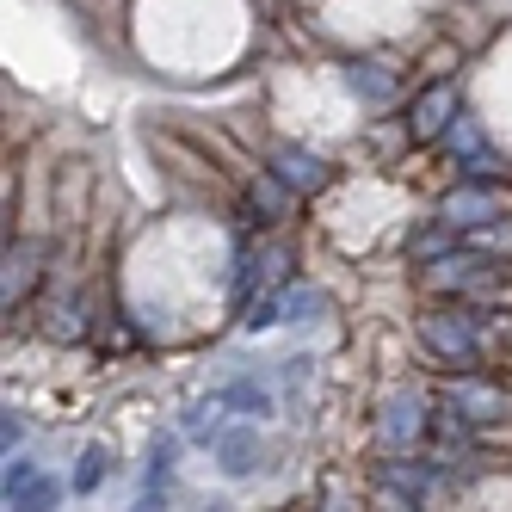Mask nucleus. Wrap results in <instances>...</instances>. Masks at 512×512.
<instances>
[{
	"instance_id": "4be33fe9",
	"label": "nucleus",
	"mask_w": 512,
	"mask_h": 512,
	"mask_svg": "<svg viewBox=\"0 0 512 512\" xmlns=\"http://www.w3.org/2000/svg\"><path fill=\"white\" fill-rule=\"evenodd\" d=\"M130 512H167V488H142Z\"/></svg>"
},
{
	"instance_id": "412c9836",
	"label": "nucleus",
	"mask_w": 512,
	"mask_h": 512,
	"mask_svg": "<svg viewBox=\"0 0 512 512\" xmlns=\"http://www.w3.org/2000/svg\"><path fill=\"white\" fill-rule=\"evenodd\" d=\"M0 445H7V457H13V445H25V420H19V414L0 420Z\"/></svg>"
},
{
	"instance_id": "f8f14e48",
	"label": "nucleus",
	"mask_w": 512,
	"mask_h": 512,
	"mask_svg": "<svg viewBox=\"0 0 512 512\" xmlns=\"http://www.w3.org/2000/svg\"><path fill=\"white\" fill-rule=\"evenodd\" d=\"M290 198H297V192H290L278 173H260V179L247 186V210H253V223H284Z\"/></svg>"
},
{
	"instance_id": "2eb2a0df",
	"label": "nucleus",
	"mask_w": 512,
	"mask_h": 512,
	"mask_svg": "<svg viewBox=\"0 0 512 512\" xmlns=\"http://www.w3.org/2000/svg\"><path fill=\"white\" fill-rule=\"evenodd\" d=\"M321 309H327V297H321L315 284H284V297H278V315L284 321H315Z\"/></svg>"
},
{
	"instance_id": "1a4fd4ad",
	"label": "nucleus",
	"mask_w": 512,
	"mask_h": 512,
	"mask_svg": "<svg viewBox=\"0 0 512 512\" xmlns=\"http://www.w3.org/2000/svg\"><path fill=\"white\" fill-rule=\"evenodd\" d=\"M216 469H223L229 482L253 475V469H260V432H247V426L223 432V438H216Z\"/></svg>"
},
{
	"instance_id": "0eeeda50",
	"label": "nucleus",
	"mask_w": 512,
	"mask_h": 512,
	"mask_svg": "<svg viewBox=\"0 0 512 512\" xmlns=\"http://www.w3.org/2000/svg\"><path fill=\"white\" fill-rule=\"evenodd\" d=\"M445 155L463 167V179H482V186H494V179H500V155L488 149V136H482V124H475V118H457L445 130Z\"/></svg>"
},
{
	"instance_id": "9d476101",
	"label": "nucleus",
	"mask_w": 512,
	"mask_h": 512,
	"mask_svg": "<svg viewBox=\"0 0 512 512\" xmlns=\"http://www.w3.org/2000/svg\"><path fill=\"white\" fill-rule=\"evenodd\" d=\"M31 284H38V247L19 241V247H7V278H0V303L19 309V303L31 297Z\"/></svg>"
},
{
	"instance_id": "a211bd4d",
	"label": "nucleus",
	"mask_w": 512,
	"mask_h": 512,
	"mask_svg": "<svg viewBox=\"0 0 512 512\" xmlns=\"http://www.w3.org/2000/svg\"><path fill=\"white\" fill-rule=\"evenodd\" d=\"M229 395H235L241 414H272V395H266L260 383H229Z\"/></svg>"
},
{
	"instance_id": "4468645a",
	"label": "nucleus",
	"mask_w": 512,
	"mask_h": 512,
	"mask_svg": "<svg viewBox=\"0 0 512 512\" xmlns=\"http://www.w3.org/2000/svg\"><path fill=\"white\" fill-rule=\"evenodd\" d=\"M105 475H112V445H87L81 451V463H75V494H99L105 488Z\"/></svg>"
},
{
	"instance_id": "dca6fc26",
	"label": "nucleus",
	"mask_w": 512,
	"mask_h": 512,
	"mask_svg": "<svg viewBox=\"0 0 512 512\" xmlns=\"http://www.w3.org/2000/svg\"><path fill=\"white\" fill-rule=\"evenodd\" d=\"M346 87H352L358 99H389V93H395V81L383 75L377 62H352V68H346Z\"/></svg>"
},
{
	"instance_id": "f257e3e1",
	"label": "nucleus",
	"mask_w": 512,
	"mask_h": 512,
	"mask_svg": "<svg viewBox=\"0 0 512 512\" xmlns=\"http://www.w3.org/2000/svg\"><path fill=\"white\" fill-rule=\"evenodd\" d=\"M420 346L438 358V364H451V371H469V364H482V315H469L463 303H438L420 315Z\"/></svg>"
},
{
	"instance_id": "f3484780",
	"label": "nucleus",
	"mask_w": 512,
	"mask_h": 512,
	"mask_svg": "<svg viewBox=\"0 0 512 512\" xmlns=\"http://www.w3.org/2000/svg\"><path fill=\"white\" fill-rule=\"evenodd\" d=\"M173 463H179V438H155V445H149V469H142V488H167Z\"/></svg>"
},
{
	"instance_id": "7ed1b4c3",
	"label": "nucleus",
	"mask_w": 512,
	"mask_h": 512,
	"mask_svg": "<svg viewBox=\"0 0 512 512\" xmlns=\"http://www.w3.org/2000/svg\"><path fill=\"white\" fill-rule=\"evenodd\" d=\"M426 290L432 297H482L494 290V260H482L475 247H451L445 260L426 266Z\"/></svg>"
},
{
	"instance_id": "f03ea898",
	"label": "nucleus",
	"mask_w": 512,
	"mask_h": 512,
	"mask_svg": "<svg viewBox=\"0 0 512 512\" xmlns=\"http://www.w3.org/2000/svg\"><path fill=\"white\" fill-rule=\"evenodd\" d=\"M426 432H432L426 395H420V389H389L383 408H377V445H383L389 457H408V451L426 445Z\"/></svg>"
},
{
	"instance_id": "6e6552de",
	"label": "nucleus",
	"mask_w": 512,
	"mask_h": 512,
	"mask_svg": "<svg viewBox=\"0 0 512 512\" xmlns=\"http://www.w3.org/2000/svg\"><path fill=\"white\" fill-rule=\"evenodd\" d=\"M266 173H278L290 192H321L327 179H334V167H327L315 149H303V142H278L272 149V167Z\"/></svg>"
},
{
	"instance_id": "6ab92c4d",
	"label": "nucleus",
	"mask_w": 512,
	"mask_h": 512,
	"mask_svg": "<svg viewBox=\"0 0 512 512\" xmlns=\"http://www.w3.org/2000/svg\"><path fill=\"white\" fill-rule=\"evenodd\" d=\"M253 334H260V327H278L284 315H278V297H260V303H247V315H241Z\"/></svg>"
},
{
	"instance_id": "aec40b11",
	"label": "nucleus",
	"mask_w": 512,
	"mask_h": 512,
	"mask_svg": "<svg viewBox=\"0 0 512 512\" xmlns=\"http://www.w3.org/2000/svg\"><path fill=\"white\" fill-rule=\"evenodd\" d=\"M38 475H44V469L31 463V457H7V494H19L25 482H38Z\"/></svg>"
},
{
	"instance_id": "ddd939ff",
	"label": "nucleus",
	"mask_w": 512,
	"mask_h": 512,
	"mask_svg": "<svg viewBox=\"0 0 512 512\" xmlns=\"http://www.w3.org/2000/svg\"><path fill=\"white\" fill-rule=\"evenodd\" d=\"M56 506H62L56 475H38V482H25L19 494H7V512H56Z\"/></svg>"
},
{
	"instance_id": "423d86ee",
	"label": "nucleus",
	"mask_w": 512,
	"mask_h": 512,
	"mask_svg": "<svg viewBox=\"0 0 512 512\" xmlns=\"http://www.w3.org/2000/svg\"><path fill=\"white\" fill-rule=\"evenodd\" d=\"M438 408L463 414L469 426H494V420H506V389L488 383V377H475V371H463V377H451V389H445Z\"/></svg>"
},
{
	"instance_id": "9b49d317",
	"label": "nucleus",
	"mask_w": 512,
	"mask_h": 512,
	"mask_svg": "<svg viewBox=\"0 0 512 512\" xmlns=\"http://www.w3.org/2000/svg\"><path fill=\"white\" fill-rule=\"evenodd\" d=\"M235 408V395L229 389H210V395H198L192 401V408H186V432L192 438H204V445H210V438H223L229 426H223V414Z\"/></svg>"
},
{
	"instance_id": "39448f33",
	"label": "nucleus",
	"mask_w": 512,
	"mask_h": 512,
	"mask_svg": "<svg viewBox=\"0 0 512 512\" xmlns=\"http://www.w3.org/2000/svg\"><path fill=\"white\" fill-rule=\"evenodd\" d=\"M463 118V93L457 81H432L414 105H408V136L414 142H445V130Z\"/></svg>"
},
{
	"instance_id": "20e7f679",
	"label": "nucleus",
	"mask_w": 512,
	"mask_h": 512,
	"mask_svg": "<svg viewBox=\"0 0 512 512\" xmlns=\"http://www.w3.org/2000/svg\"><path fill=\"white\" fill-rule=\"evenodd\" d=\"M438 223H445L451 235H482L500 223V186H482V179H463L457 192H445V204H438Z\"/></svg>"
}]
</instances>
